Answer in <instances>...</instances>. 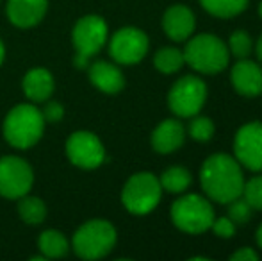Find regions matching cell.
Instances as JSON below:
<instances>
[{
  "label": "cell",
  "mask_w": 262,
  "mask_h": 261,
  "mask_svg": "<svg viewBox=\"0 0 262 261\" xmlns=\"http://www.w3.org/2000/svg\"><path fill=\"white\" fill-rule=\"evenodd\" d=\"M200 183L209 198L220 204H228L243 193L245 177L235 157L228 154H212L202 165Z\"/></svg>",
  "instance_id": "cell-1"
},
{
  "label": "cell",
  "mask_w": 262,
  "mask_h": 261,
  "mask_svg": "<svg viewBox=\"0 0 262 261\" xmlns=\"http://www.w3.org/2000/svg\"><path fill=\"white\" fill-rule=\"evenodd\" d=\"M45 126L41 109L34 102H24L7 111L2 124V134L13 149L29 150L41 142Z\"/></svg>",
  "instance_id": "cell-2"
},
{
  "label": "cell",
  "mask_w": 262,
  "mask_h": 261,
  "mask_svg": "<svg viewBox=\"0 0 262 261\" xmlns=\"http://www.w3.org/2000/svg\"><path fill=\"white\" fill-rule=\"evenodd\" d=\"M116 240V227L109 220L91 218L77 227L70 244H72V251L75 252L77 258L95 261L105 258L114 249Z\"/></svg>",
  "instance_id": "cell-3"
},
{
  "label": "cell",
  "mask_w": 262,
  "mask_h": 261,
  "mask_svg": "<svg viewBox=\"0 0 262 261\" xmlns=\"http://www.w3.org/2000/svg\"><path fill=\"white\" fill-rule=\"evenodd\" d=\"M109 25L100 14H84L73 24L72 45L75 49L73 65L79 70H86L93 57L107 45Z\"/></svg>",
  "instance_id": "cell-4"
},
{
  "label": "cell",
  "mask_w": 262,
  "mask_h": 261,
  "mask_svg": "<svg viewBox=\"0 0 262 261\" xmlns=\"http://www.w3.org/2000/svg\"><path fill=\"white\" fill-rule=\"evenodd\" d=\"M184 61L200 73H220L228 65L230 50L214 34H198L187 42L182 50Z\"/></svg>",
  "instance_id": "cell-5"
},
{
  "label": "cell",
  "mask_w": 262,
  "mask_h": 261,
  "mask_svg": "<svg viewBox=\"0 0 262 261\" xmlns=\"http://www.w3.org/2000/svg\"><path fill=\"white\" fill-rule=\"evenodd\" d=\"M162 195L159 177L152 172H138L127 179L121 190V204L132 215H146L157 208Z\"/></svg>",
  "instance_id": "cell-6"
},
{
  "label": "cell",
  "mask_w": 262,
  "mask_h": 261,
  "mask_svg": "<svg viewBox=\"0 0 262 261\" xmlns=\"http://www.w3.org/2000/svg\"><path fill=\"white\" fill-rule=\"evenodd\" d=\"M171 220L180 231L187 234H202L210 229L214 209L202 195H182L171 206Z\"/></svg>",
  "instance_id": "cell-7"
},
{
  "label": "cell",
  "mask_w": 262,
  "mask_h": 261,
  "mask_svg": "<svg viewBox=\"0 0 262 261\" xmlns=\"http://www.w3.org/2000/svg\"><path fill=\"white\" fill-rule=\"evenodd\" d=\"M34 186V168L27 159L16 154L0 157V197L16 200L31 193Z\"/></svg>",
  "instance_id": "cell-8"
},
{
  "label": "cell",
  "mask_w": 262,
  "mask_h": 261,
  "mask_svg": "<svg viewBox=\"0 0 262 261\" xmlns=\"http://www.w3.org/2000/svg\"><path fill=\"white\" fill-rule=\"evenodd\" d=\"M64 152L68 161L80 170H95L105 161V147L95 132L79 129L66 138Z\"/></svg>",
  "instance_id": "cell-9"
},
{
  "label": "cell",
  "mask_w": 262,
  "mask_h": 261,
  "mask_svg": "<svg viewBox=\"0 0 262 261\" xmlns=\"http://www.w3.org/2000/svg\"><path fill=\"white\" fill-rule=\"evenodd\" d=\"M205 98H207V86L196 75L180 77L171 86L168 93V106L173 115L180 118H191L198 115L204 108Z\"/></svg>",
  "instance_id": "cell-10"
},
{
  "label": "cell",
  "mask_w": 262,
  "mask_h": 261,
  "mask_svg": "<svg viewBox=\"0 0 262 261\" xmlns=\"http://www.w3.org/2000/svg\"><path fill=\"white\" fill-rule=\"evenodd\" d=\"M109 56L118 65H138L148 54V36L138 27H121L107 39Z\"/></svg>",
  "instance_id": "cell-11"
},
{
  "label": "cell",
  "mask_w": 262,
  "mask_h": 261,
  "mask_svg": "<svg viewBox=\"0 0 262 261\" xmlns=\"http://www.w3.org/2000/svg\"><path fill=\"white\" fill-rule=\"evenodd\" d=\"M234 152L243 167L262 172V122H250L235 132Z\"/></svg>",
  "instance_id": "cell-12"
},
{
  "label": "cell",
  "mask_w": 262,
  "mask_h": 261,
  "mask_svg": "<svg viewBox=\"0 0 262 261\" xmlns=\"http://www.w3.org/2000/svg\"><path fill=\"white\" fill-rule=\"evenodd\" d=\"M49 11V0H7L6 16L18 29H31L41 24Z\"/></svg>",
  "instance_id": "cell-13"
},
{
  "label": "cell",
  "mask_w": 262,
  "mask_h": 261,
  "mask_svg": "<svg viewBox=\"0 0 262 261\" xmlns=\"http://www.w3.org/2000/svg\"><path fill=\"white\" fill-rule=\"evenodd\" d=\"M88 79L98 91L105 95H116L125 88V75L118 63L105 59H95L88 65Z\"/></svg>",
  "instance_id": "cell-14"
},
{
  "label": "cell",
  "mask_w": 262,
  "mask_h": 261,
  "mask_svg": "<svg viewBox=\"0 0 262 261\" xmlns=\"http://www.w3.org/2000/svg\"><path fill=\"white\" fill-rule=\"evenodd\" d=\"M21 90H24V95L29 102L43 104L54 95V73L45 66H34V68L27 70L24 79H21Z\"/></svg>",
  "instance_id": "cell-15"
},
{
  "label": "cell",
  "mask_w": 262,
  "mask_h": 261,
  "mask_svg": "<svg viewBox=\"0 0 262 261\" xmlns=\"http://www.w3.org/2000/svg\"><path fill=\"white\" fill-rule=\"evenodd\" d=\"M230 81L234 90L243 97H257L262 93V66L255 61L239 59L232 66Z\"/></svg>",
  "instance_id": "cell-16"
},
{
  "label": "cell",
  "mask_w": 262,
  "mask_h": 261,
  "mask_svg": "<svg viewBox=\"0 0 262 261\" xmlns=\"http://www.w3.org/2000/svg\"><path fill=\"white\" fill-rule=\"evenodd\" d=\"M194 20L193 11L184 4H175V6L168 7L162 16V29H164L166 36L173 42H184L194 32Z\"/></svg>",
  "instance_id": "cell-17"
},
{
  "label": "cell",
  "mask_w": 262,
  "mask_h": 261,
  "mask_svg": "<svg viewBox=\"0 0 262 261\" xmlns=\"http://www.w3.org/2000/svg\"><path fill=\"white\" fill-rule=\"evenodd\" d=\"M186 139V129L175 118H168L161 122L152 132V149L159 154H171L179 147H182Z\"/></svg>",
  "instance_id": "cell-18"
},
{
  "label": "cell",
  "mask_w": 262,
  "mask_h": 261,
  "mask_svg": "<svg viewBox=\"0 0 262 261\" xmlns=\"http://www.w3.org/2000/svg\"><path fill=\"white\" fill-rule=\"evenodd\" d=\"M38 251L45 259L66 258L72 251V244L66 234L59 229H45L38 236Z\"/></svg>",
  "instance_id": "cell-19"
},
{
  "label": "cell",
  "mask_w": 262,
  "mask_h": 261,
  "mask_svg": "<svg viewBox=\"0 0 262 261\" xmlns=\"http://www.w3.org/2000/svg\"><path fill=\"white\" fill-rule=\"evenodd\" d=\"M16 213L20 220L27 226H41L47 218V204L43 198L25 193L24 197L16 198Z\"/></svg>",
  "instance_id": "cell-20"
},
{
  "label": "cell",
  "mask_w": 262,
  "mask_h": 261,
  "mask_svg": "<svg viewBox=\"0 0 262 261\" xmlns=\"http://www.w3.org/2000/svg\"><path fill=\"white\" fill-rule=\"evenodd\" d=\"M162 190L169 193H184L191 185V174L184 167H169L159 177Z\"/></svg>",
  "instance_id": "cell-21"
},
{
  "label": "cell",
  "mask_w": 262,
  "mask_h": 261,
  "mask_svg": "<svg viewBox=\"0 0 262 261\" xmlns=\"http://www.w3.org/2000/svg\"><path fill=\"white\" fill-rule=\"evenodd\" d=\"M202 7L217 18H232L241 14L248 6V0H200Z\"/></svg>",
  "instance_id": "cell-22"
},
{
  "label": "cell",
  "mask_w": 262,
  "mask_h": 261,
  "mask_svg": "<svg viewBox=\"0 0 262 261\" xmlns=\"http://www.w3.org/2000/svg\"><path fill=\"white\" fill-rule=\"evenodd\" d=\"M184 54L182 50L175 47H162L154 56V66L161 73H175L184 66Z\"/></svg>",
  "instance_id": "cell-23"
},
{
  "label": "cell",
  "mask_w": 262,
  "mask_h": 261,
  "mask_svg": "<svg viewBox=\"0 0 262 261\" xmlns=\"http://www.w3.org/2000/svg\"><path fill=\"white\" fill-rule=\"evenodd\" d=\"M252 49H253L252 38H250V34L246 31H235L230 36V39H228V50L235 57H239V59L248 57L252 54Z\"/></svg>",
  "instance_id": "cell-24"
},
{
  "label": "cell",
  "mask_w": 262,
  "mask_h": 261,
  "mask_svg": "<svg viewBox=\"0 0 262 261\" xmlns=\"http://www.w3.org/2000/svg\"><path fill=\"white\" fill-rule=\"evenodd\" d=\"M189 134L196 142H209L214 136V124L209 116H196L189 124Z\"/></svg>",
  "instance_id": "cell-25"
},
{
  "label": "cell",
  "mask_w": 262,
  "mask_h": 261,
  "mask_svg": "<svg viewBox=\"0 0 262 261\" xmlns=\"http://www.w3.org/2000/svg\"><path fill=\"white\" fill-rule=\"evenodd\" d=\"M243 198L252 209H262V175L252 177L243 185Z\"/></svg>",
  "instance_id": "cell-26"
},
{
  "label": "cell",
  "mask_w": 262,
  "mask_h": 261,
  "mask_svg": "<svg viewBox=\"0 0 262 261\" xmlns=\"http://www.w3.org/2000/svg\"><path fill=\"white\" fill-rule=\"evenodd\" d=\"M252 215V208L241 195L228 202V218L234 224H246Z\"/></svg>",
  "instance_id": "cell-27"
},
{
  "label": "cell",
  "mask_w": 262,
  "mask_h": 261,
  "mask_svg": "<svg viewBox=\"0 0 262 261\" xmlns=\"http://www.w3.org/2000/svg\"><path fill=\"white\" fill-rule=\"evenodd\" d=\"M41 109V115L45 118L47 124H59L62 118H64V106L61 104L59 101H45L43 102V108Z\"/></svg>",
  "instance_id": "cell-28"
},
{
  "label": "cell",
  "mask_w": 262,
  "mask_h": 261,
  "mask_svg": "<svg viewBox=\"0 0 262 261\" xmlns=\"http://www.w3.org/2000/svg\"><path fill=\"white\" fill-rule=\"evenodd\" d=\"M210 229L220 238H232L235 231V224L228 216L227 218H214L212 224H210Z\"/></svg>",
  "instance_id": "cell-29"
},
{
  "label": "cell",
  "mask_w": 262,
  "mask_h": 261,
  "mask_svg": "<svg viewBox=\"0 0 262 261\" xmlns=\"http://www.w3.org/2000/svg\"><path fill=\"white\" fill-rule=\"evenodd\" d=\"M232 261H257L259 259V254L253 251L252 247H243L239 251H235L234 254L230 256Z\"/></svg>",
  "instance_id": "cell-30"
},
{
  "label": "cell",
  "mask_w": 262,
  "mask_h": 261,
  "mask_svg": "<svg viewBox=\"0 0 262 261\" xmlns=\"http://www.w3.org/2000/svg\"><path fill=\"white\" fill-rule=\"evenodd\" d=\"M4 61H6V43L0 38V66L4 65Z\"/></svg>",
  "instance_id": "cell-31"
},
{
  "label": "cell",
  "mask_w": 262,
  "mask_h": 261,
  "mask_svg": "<svg viewBox=\"0 0 262 261\" xmlns=\"http://www.w3.org/2000/svg\"><path fill=\"white\" fill-rule=\"evenodd\" d=\"M255 52H257V57H259V61L262 63V34L259 38V42H257V47H255Z\"/></svg>",
  "instance_id": "cell-32"
},
{
  "label": "cell",
  "mask_w": 262,
  "mask_h": 261,
  "mask_svg": "<svg viewBox=\"0 0 262 261\" xmlns=\"http://www.w3.org/2000/svg\"><path fill=\"white\" fill-rule=\"evenodd\" d=\"M257 244H259V247L262 249V224L259 226V229H257Z\"/></svg>",
  "instance_id": "cell-33"
},
{
  "label": "cell",
  "mask_w": 262,
  "mask_h": 261,
  "mask_svg": "<svg viewBox=\"0 0 262 261\" xmlns=\"http://www.w3.org/2000/svg\"><path fill=\"white\" fill-rule=\"evenodd\" d=\"M259 14H260V18H262V2H260V6H259Z\"/></svg>",
  "instance_id": "cell-34"
},
{
  "label": "cell",
  "mask_w": 262,
  "mask_h": 261,
  "mask_svg": "<svg viewBox=\"0 0 262 261\" xmlns=\"http://www.w3.org/2000/svg\"><path fill=\"white\" fill-rule=\"evenodd\" d=\"M0 2H2V0H0Z\"/></svg>",
  "instance_id": "cell-35"
}]
</instances>
